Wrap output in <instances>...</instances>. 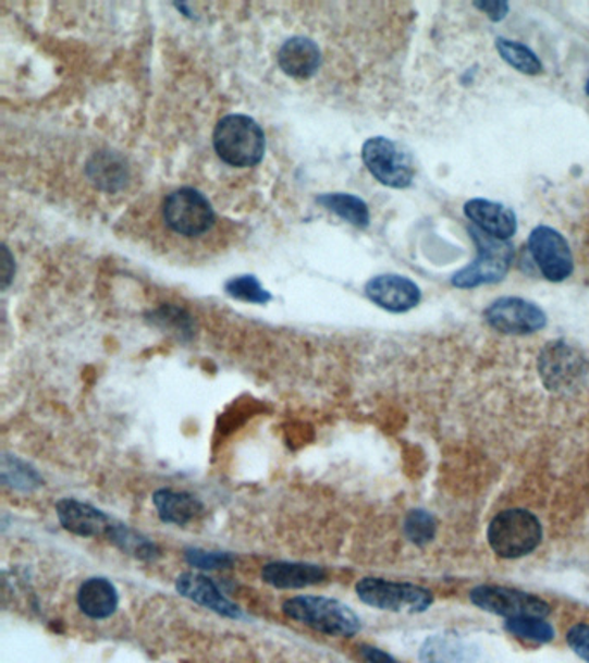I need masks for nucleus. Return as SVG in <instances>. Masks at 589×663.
<instances>
[{
  "mask_svg": "<svg viewBox=\"0 0 589 663\" xmlns=\"http://www.w3.org/2000/svg\"><path fill=\"white\" fill-rule=\"evenodd\" d=\"M213 146L223 163L251 168L263 159L267 140L263 128L253 118L229 114L214 128Z\"/></svg>",
  "mask_w": 589,
  "mask_h": 663,
  "instance_id": "1",
  "label": "nucleus"
},
{
  "mask_svg": "<svg viewBox=\"0 0 589 663\" xmlns=\"http://www.w3.org/2000/svg\"><path fill=\"white\" fill-rule=\"evenodd\" d=\"M284 614L318 633L335 638H353L361 621L349 606L326 597H294L285 601Z\"/></svg>",
  "mask_w": 589,
  "mask_h": 663,
  "instance_id": "2",
  "label": "nucleus"
},
{
  "mask_svg": "<svg viewBox=\"0 0 589 663\" xmlns=\"http://www.w3.org/2000/svg\"><path fill=\"white\" fill-rule=\"evenodd\" d=\"M543 526L536 515L523 508L505 509L491 520L488 542L498 556L506 560L531 555L541 544Z\"/></svg>",
  "mask_w": 589,
  "mask_h": 663,
  "instance_id": "3",
  "label": "nucleus"
},
{
  "mask_svg": "<svg viewBox=\"0 0 589 663\" xmlns=\"http://www.w3.org/2000/svg\"><path fill=\"white\" fill-rule=\"evenodd\" d=\"M479 256L468 267L456 271L452 285L456 288H476L481 285L498 284L511 270L514 249L506 241L491 237L481 230L470 229Z\"/></svg>",
  "mask_w": 589,
  "mask_h": 663,
  "instance_id": "4",
  "label": "nucleus"
},
{
  "mask_svg": "<svg viewBox=\"0 0 589 663\" xmlns=\"http://www.w3.org/2000/svg\"><path fill=\"white\" fill-rule=\"evenodd\" d=\"M356 594L365 605L384 612L424 614L434 603V594L422 586L393 582L379 577H365L356 585Z\"/></svg>",
  "mask_w": 589,
  "mask_h": 663,
  "instance_id": "5",
  "label": "nucleus"
},
{
  "mask_svg": "<svg viewBox=\"0 0 589 663\" xmlns=\"http://www.w3.org/2000/svg\"><path fill=\"white\" fill-rule=\"evenodd\" d=\"M361 159L368 172L385 187L406 188L414 182L412 156L385 137L368 138L361 147Z\"/></svg>",
  "mask_w": 589,
  "mask_h": 663,
  "instance_id": "6",
  "label": "nucleus"
},
{
  "mask_svg": "<svg viewBox=\"0 0 589 663\" xmlns=\"http://www.w3.org/2000/svg\"><path fill=\"white\" fill-rule=\"evenodd\" d=\"M163 218L175 234L199 237L214 225L209 200L194 188H176L164 199Z\"/></svg>",
  "mask_w": 589,
  "mask_h": 663,
  "instance_id": "7",
  "label": "nucleus"
},
{
  "mask_svg": "<svg viewBox=\"0 0 589 663\" xmlns=\"http://www.w3.org/2000/svg\"><path fill=\"white\" fill-rule=\"evenodd\" d=\"M470 601L477 609L488 614L505 618L539 617L547 618L552 612L547 601L531 592L503 586H477L470 591Z\"/></svg>",
  "mask_w": 589,
  "mask_h": 663,
  "instance_id": "8",
  "label": "nucleus"
},
{
  "mask_svg": "<svg viewBox=\"0 0 589 663\" xmlns=\"http://www.w3.org/2000/svg\"><path fill=\"white\" fill-rule=\"evenodd\" d=\"M484 320L491 329L506 335L536 334L548 323L547 314L536 303L515 296L493 300L484 309Z\"/></svg>",
  "mask_w": 589,
  "mask_h": 663,
  "instance_id": "9",
  "label": "nucleus"
},
{
  "mask_svg": "<svg viewBox=\"0 0 589 663\" xmlns=\"http://www.w3.org/2000/svg\"><path fill=\"white\" fill-rule=\"evenodd\" d=\"M585 373V358L570 344L555 341L547 344L539 355V377L553 393L574 391Z\"/></svg>",
  "mask_w": 589,
  "mask_h": 663,
  "instance_id": "10",
  "label": "nucleus"
},
{
  "mask_svg": "<svg viewBox=\"0 0 589 663\" xmlns=\"http://www.w3.org/2000/svg\"><path fill=\"white\" fill-rule=\"evenodd\" d=\"M527 244H529L536 267L539 268L544 279L559 284L573 275V250L568 246L567 238L559 230L538 225L529 234Z\"/></svg>",
  "mask_w": 589,
  "mask_h": 663,
  "instance_id": "11",
  "label": "nucleus"
},
{
  "mask_svg": "<svg viewBox=\"0 0 589 663\" xmlns=\"http://www.w3.org/2000/svg\"><path fill=\"white\" fill-rule=\"evenodd\" d=\"M365 294L373 305L391 314H406L422 300L420 287L414 280L402 275L373 277L365 285Z\"/></svg>",
  "mask_w": 589,
  "mask_h": 663,
  "instance_id": "12",
  "label": "nucleus"
},
{
  "mask_svg": "<svg viewBox=\"0 0 589 663\" xmlns=\"http://www.w3.org/2000/svg\"><path fill=\"white\" fill-rule=\"evenodd\" d=\"M176 591L187 600L194 601L197 605L211 610L214 614L226 618H241L243 612L235 603L220 591L213 579L196 574V572H185L176 579Z\"/></svg>",
  "mask_w": 589,
  "mask_h": 663,
  "instance_id": "13",
  "label": "nucleus"
},
{
  "mask_svg": "<svg viewBox=\"0 0 589 663\" xmlns=\"http://www.w3.org/2000/svg\"><path fill=\"white\" fill-rule=\"evenodd\" d=\"M56 514L64 529L82 538L109 536L114 526L113 520L105 512L72 498L59 501L56 505Z\"/></svg>",
  "mask_w": 589,
  "mask_h": 663,
  "instance_id": "14",
  "label": "nucleus"
},
{
  "mask_svg": "<svg viewBox=\"0 0 589 663\" xmlns=\"http://www.w3.org/2000/svg\"><path fill=\"white\" fill-rule=\"evenodd\" d=\"M464 213L477 230L500 241H511L517 232V214L508 206L494 200L470 199L465 202Z\"/></svg>",
  "mask_w": 589,
  "mask_h": 663,
  "instance_id": "15",
  "label": "nucleus"
},
{
  "mask_svg": "<svg viewBox=\"0 0 589 663\" xmlns=\"http://www.w3.org/2000/svg\"><path fill=\"white\" fill-rule=\"evenodd\" d=\"M279 66L293 78H311L322 63V54L314 40L305 37L289 38L277 56Z\"/></svg>",
  "mask_w": 589,
  "mask_h": 663,
  "instance_id": "16",
  "label": "nucleus"
},
{
  "mask_svg": "<svg viewBox=\"0 0 589 663\" xmlns=\"http://www.w3.org/2000/svg\"><path fill=\"white\" fill-rule=\"evenodd\" d=\"M261 579L277 589H303L323 582L327 579V572L318 565L273 562L265 565Z\"/></svg>",
  "mask_w": 589,
  "mask_h": 663,
  "instance_id": "17",
  "label": "nucleus"
},
{
  "mask_svg": "<svg viewBox=\"0 0 589 663\" xmlns=\"http://www.w3.org/2000/svg\"><path fill=\"white\" fill-rule=\"evenodd\" d=\"M422 663H477L479 648L455 635H434L420 647Z\"/></svg>",
  "mask_w": 589,
  "mask_h": 663,
  "instance_id": "18",
  "label": "nucleus"
},
{
  "mask_svg": "<svg viewBox=\"0 0 589 663\" xmlns=\"http://www.w3.org/2000/svg\"><path fill=\"white\" fill-rule=\"evenodd\" d=\"M76 603H78L82 614L87 615L88 618L105 621L116 612L120 597L111 580L105 579V577H93L79 586Z\"/></svg>",
  "mask_w": 589,
  "mask_h": 663,
  "instance_id": "19",
  "label": "nucleus"
},
{
  "mask_svg": "<svg viewBox=\"0 0 589 663\" xmlns=\"http://www.w3.org/2000/svg\"><path fill=\"white\" fill-rule=\"evenodd\" d=\"M156 512L164 524H175L185 526L194 520L197 515L203 514V503L193 494L187 492H176L172 489H159L152 496Z\"/></svg>",
  "mask_w": 589,
  "mask_h": 663,
  "instance_id": "20",
  "label": "nucleus"
},
{
  "mask_svg": "<svg viewBox=\"0 0 589 663\" xmlns=\"http://www.w3.org/2000/svg\"><path fill=\"white\" fill-rule=\"evenodd\" d=\"M87 173L97 187L108 191V193H114V191L125 187L126 180H128L125 159L114 152H108V150L93 156V159L88 161Z\"/></svg>",
  "mask_w": 589,
  "mask_h": 663,
  "instance_id": "21",
  "label": "nucleus"
},
{
  "mask_svg": "<svg viewBox=\"0 0 589 663\" xmlns=\"http://www.w3.org/2000/svg\"><path fill=\"white\" fill-rule=\"evenodd\" d=\"M318 202L323 208L329 209L332 213L343 218L347 223L358 226V229H367L370 225V211H368L367 202L352 194H323L318 197Z\"/></svg>",
  "mask_w": 589,
  "mask_h": 663,
  "instance_id": "22",
  "label": "nucleus"
},
{
  "mask_svg": "<svg viewBox=\"0 0 589 663\" xmlns=\"http://www.w3.org/2000/svg\"><path fill=\"white\" fill-rule=\"evenodd\" d=\"M498 54L502 56L506 64H511L514 70L523 75L536 76L543 73V63L536 56L535 50L524 46V44L515 42L511 38H496Z\"/></svg>",
  "mask_w": 589,
  "mask_h": 663,
  "instance_id": "23",
  "label": "nucleus"
},
{
  "mask_svg": "<svg viewBox=\"0 0 589 663\" xmlns=\"http://www.w3.org/2000/svg\"><path fill=\"white\" fill-rule=\"evenodd\" d=\"M505 629L515 638L538 642V644H547V642H552L555 639V629L550 622H547V618H508V621H505Z\"/></svg>",
  "mask_w": 589,
  "mask_h": 663,
  "instance_id": "24",
  "label": "nucleus"
},
{
  "mask_svg": "<svg viewBox=\"0 0 589 663\" xmlns=\"http://www.w3.org/2000/svg\"><path fill=\"white\" fill-rule=\"evenodd\" d=\"M108 538L120 550L125 551L128 555H134L135 558L155 560L158 556V550H156L152 542L147 541L146 538L138 536L137 532H134V530L128 529L126 526H122V524H114Z\"/></svg>",
  "mask_w": 589,
  "mask_h": 663,
  "instance_id": "25",
  "label": "nucleus"
},
{
  "mask_svg": "<svg viewBox=\"0 0 589 663\" xmlns=\"http://www.w3.org/2000/svg\"><path fill=\"white\" fill-rule=\"evenodd\" d=\"M225 291L234 299L256 303V305H265L272 299L268 291H265L263 285L259 284L258 279L253 275L234 277L226 282Z\"/></svg>",
  "mask_w": 589,
  "mask_h": 663,
  "instance_id": "26",
  "label": "nucleus"
},
{
  "mask_svg": "<svg viewBox=\"0 0 589 663\" xmlns=\"http://www.w3.org/2000/svg\"><path fill=\"white\" fill-rule=\"evenodd\" d=\"M405 535L417 547H426L435 536L434 517L426 509H412L406 515Z\"/></svg>",
  "mask_w": 589,
  "mask_h": 663,
  "instance_id": "27",
  "label": "nucleus"
},
{
  "mask_svg": "<svg viewBox=\"0 0 589 663\" xmlns=\"http://www.w3.org/2000/svg\"><path fill=\"white\" fill-rule=\"evenodd\" d=\"M2 479H4L5 484L14 489H22V491H32V489L42 484V480L34 468H29L20 459L9 458V456L4 458Z\"/></svg>",
  "mask_w": 589,
  "mask_h": 663,
  "instance_id": "28",
  "label": "nucleus"
},
{
  "mask_svg": "<svg viewBox=\"0 0 589 663\" xmlns=\"http://www.w3.org/2000/svg\"><path fill=\"white\" fill-rule=\"evenodd\" d=\"M185 560L193 567L214 570V568L231 567L235 558L231 553H223V551H205L191 548V550L185 551Z\"/></svg>",
  "mask_w": 589,
  "mask_h": 663,
  "instance_id": "29",
  "label": "nucleus"
},
{
  "mask_svg": "<svg viewBox=\"0 0 589 663\" xmlns=\"http://www.w3.org/2000/svg\"><path fill=\"white\" fill-rule=\"evenodd\" d=\"M567 644L579 659L589 663V626L576 624L567 633Z\"/></svg>",
  "mask_w": 589,
  "mask_h": 663,
  "instance_id": "30",
  "label": "nucleus"
},
{
  "mask_svg": "<svg viewBox=\"0 0 589 663\" xmlns=\"http://www.w3.org/2000/svg\"><path fill=\"white\" fill-rule=\"evenodd\" d=\"M474 8L482 11V13L494 23L503 22L506 14H508V11H511L508 2H503V0H482V2H474Z\"/></svg>",
  "mask_w": 589,
  "mask_h": 663,
  "instance_id": "31",
  "label": "nucleus"
},
{
  "mask_svg": "<svg viewBox=\"0 0 589 663\" xmlns=\"http://www.w3.org/2000/svg\"><path fill=\"white\" fill-rule=\"evenodd\" d=\"M359 653L367 660L368 663H400L396 659L385 653V651L379 650L373 647H361Z\"/></svg>",
  "mask_w": 589,
  "mask_h": 663,
  "instance_id": "32",
  "label": "nucleus"
},
{
  "mask_svg": "<svg viewBox=\"0 0 589 663\" xmlns=\"http://www.w3.org/2000/svg\"><path fill=\"white\" fill-rule=\"evenodd\" d=\"M2 255H4V288L8 287L9 282L13 279L14 270H13V258L9 255L8 247L2 249Z\"/></svg>",
  "mask_w": 589,
  "mask_h": 663,
  "instance_id": "33",
  "label": "nucleus"
},
{
  "mask_svg": "<svg viewBox=\"0 0 589 663\" xmlns=\"http://www.w3.org/2000/svg\"><path fill=\"white\" fill-rule=\"evenodd\" d=\"M585 93H586V96H588V97H589V79H588V82H586V85H585Z\"/></svg>",
  "mask_w": 589,
  "mask_h": 663,
  "instance_id": "34",
  "label": "nucleus"
}]
</instances>
